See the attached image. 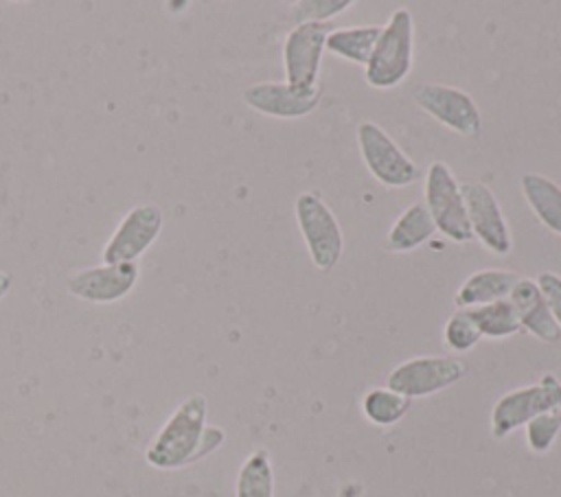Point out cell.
Returning <instances> with one entry per match:
<instances>
[{
  "label": "cell",
  "mask_w": 561,
  "mask_h": 497,
  "mask_svg": "<svg viewBox=\"0 0 561 497\" xmlns=\"http://www.w3.org/2000/svg\"><path fill=\"white\" fill-rule=\"evenodd\" d=\"M234 497H274V471L265 449L252 451L239 466Z\"/></svg>",
  "instance_id": "d6986e66"
},
{
  "label": "cell",
  "mask_w": 561,
  "mask_h": 497,
  "mask_svg": "<svg viewBox=\"0 0 561 497\" xmlns=\"http://www.w3.org/2000/svg\"><path fill=\"white\" fill-rule=\"evenodd\" d=\"M333 26L329 22H302L294 24L283 44V70L285 83L294 88L318 85L327 35Z\"/></svg>",
  "instance_id": "30bf717a"
},
{
  "label": "cell",
  "mask_w": 561,
  "mask_h": 497,
  "mask_svg": "<svg viewBox=\"0 0 561 497\" xmlns=\"http://www.w3.org/2000/svg\"><path fill=\"white\" fill-rule=\"evenodd\" d=\"M462 195L473 239L489 252L506 256L513 250V234L495 193L484 182H467L462 184Z\"/></svg>",
  "instance_id": "8fae6325"
},
{
  "label": "cell",
  "mask_w": 561,
  "mask_h": 497,
  "mask_svg": "<svg viewBox=\"0 0 561 497\" xmlns=\"http://www.w3.org/2000/svg\"><path fill=\"white\" fill-rule=\"evenodd\" d=\"M482 337H491V339H502V337H511L515 333L522 331L519 317L511 304V300H497L491 304H482V307H473L469 309Z\"/></svg>",
  "instance_id": "44dd1931"
},
{
  "label": "cell",
  "mask_w": 561,
  "mask_h": 497,
  "mask_svg": "<svg viewBox=\"0 0 561 497\" xmlns=\"http://www.w3.org/2000/svg\"><path fill=\"white\" fill-rule=\"evenodd\" d=\"M357 147L368 173L386 188H403L421 177L416 162L373 120L357 125Z\"/></svg>",
  "instance_id": "5b68a950"
},
{
  "label": "cell",
  "mask_w": 561,
  "mask_h": 497,
  "mask_svg": "<svg viewBox=\"0 0 561 497\" xmlns=\"http://www.w3.org/2000/svg\"><path fill=\"white\" fill-rule=\"evenodd\" d=\"M434 232H436V228H434V221H432L425 204L414 201L397 217V221L388 230L386 247L397 254L412 252V250L421 247L425 241H430L434 236Z\"/></svg>",
  "instance_id": "e0dca14e"
},
{
  "label": "cell",
  "mask_w": 561,
  "mask_h": 497,
  "mask_svg": "<svg viewBox=\"0 0 561 497\" xmlns=\"http://www.w3.org/2000/svg\"><path fill=\"white\" fill-rule=\"evenodd\" d=\"M414 103L458 136L476 138L482 131V116L469 92L447 83H419L412 90Z\"/></svg>",
  "instance_id": "9c48e42d"
},
{
  "label": "cell",
  "mask_w": 561,
  "mask_h": 497,
  "mask_svg": "<svg viewBox=\"0 0 561 497\" xmlns=\"http://www.w3.org/2000/svg\"><path fill=\"white\" fill-rule=\"evenodd\" d=\"M537 287L541 289L548 309L557 322V326L561 328V274L554 271H541L537 276Z\"/></svg>",
  "instance_id": "d4e9b609"
},
{
  "label": "cell",
  "mask_w": 561,
  "mask_h": 497,
  "mask_svg": "<svg viewBox=\"0 0 561 497\" xmlns=\"http://www.w3.org/2000/svg\"><path fill=\"white\" fill-rule=\"evenodd\" d=\"M467 370V363L454 355L412 357L388 372L386 388L408 398H423L458 383Z\"/></svg>",
  "instance_id": "52a82bcc"
},
{
  "label": "cell",
  "mask_w": 561,
  "mask_h": 497,
  "mask_svg": "<svg viewBox=\"0 0 561 497\" xmlns=\"http://www.w3.org/2000/svg\"><path fill=\"white\" fill-rule=\"evenodd\" d=\"M508 300H511L524 331H528L530 335H535L537 339H541L546 344L561 339V328L557 326V322L548 309V302H546L541 289L537 287V280L519 278L517 285L513 287Z\"/></svg>",
  "instance_id": "5bb4252c"
},
{
  "label": "cell",
  "mask_w": 561,
  "mask_h": 497,
  "mask_svg": "<svg viewBox=\"0 0 561 497\" xmlns=\"http://www.w3.org/2000/svg\"><path fill=\"white\" fill-rule=\"evenodd\" d=\"M414 66V20L405 7L390 13L381 26L377 44L368 63L364 66V79L370 88L390 90L408 79Z\"/></svg>",
  "instance_id": "7a4b0ae2"
},
{
  "label": "cell",
  "mask_w": 561,
  "mask_h": 497,
  "mask_svg": "<svg viewBox=\"0 0 561 497\" xmlns=\"http://www.w3.org/2000/svg\"><path fill=\"white\" fill-rule=\"evenodd\" d=\"M11 287H13V278H11V274H7V271H2V269H0V300L11 291Z\"/></svg>",
  "instance_id": "484cf974"
},
{
  "label": "cell",
  "mask_w": 561,
  "mask_h": 497,
  "mask_svg": "<svg viewBox=\"0 0 561 497\" xmlns=\"http://www.w3.org/2000/svg\"><path fill=\"white\" fill-rule=\"evenodd\" d=\"M381 26L377 24H362V26H333L327 35V50L335 57H342L351 63L366 66Z\"/></svg>",
  "instance_id": "ac0fdd59"
},
{
  "label": "cell",
  "mask_w": 561,
  "mask_h": 497,
  "mask_svg": "<svg viewBox=\"0 0 561 497\" xmlns=\"http://www.w3.org/2000/svg\"><path fill=\"white\" fill-rule=\"evenodd\" d=\"M526 427V442L533 453H546L561 431V407L535 416Z\"/></svg>",
  "instance_id": "603a6c76"
},
{
  "label": "cell",
  "mask_w": 561,
  "mask_h": 497,
  "mask_svg": "<svg viewBox=\"0 0 561 497\" xmlns=\"http://www.w3.org/2000/svg\"><path fill=\"white\" fill-rule=\"evenodd\" d=\"M410 401L412 398H408L390 388H373L362 398V412L373 425L390 427L408 414Z\"/></svg>",
  "instance_id": "ffe728a7"
},
{
  "label": "cell",
  "mask_w": 561,
  "mask_h": 497,
  "mask_svg": "<svg viewBox=\"0 0 561 497\" xmlns=\"http://www.w3.org/2000/svg\"><path fill=\"white\" fill-rule=\"evenodd\" d=\"M353 0H298L291 7V20L302 22H329L331 18L344 13Z\"/></svg>",
  "instance_id": "cb8c5ba5"
},
{
  "label": "cell",
  "mask_w": 561,
  "mask_h": 497,
  "mask_svg": "<svg viewBox=\"0 0 561 497\" xmlns=\"http://www.w3.org/2000/svg\"><path fill=\"white\" fill-rule=\"evenodd\" d=\"M164 226V215L160 206L153 201L136 204L129 208L110 239L101 250V258L105 265L116 263H136L160 236Z\"/></svg>",
  "instance_id": "ba28073f"
},
{
  "label": "cell",
  "mask_w": 561,
  "mask_h": 497,
  "mask_svg": "<svg viewBox=\"0 0 561 497\" xmlns=\"http://www.w3.org/2000/svg\"><path fill=\"white\" fill-rule=\"evenodd\" d=\"M243 103L272 118H302L311 114L322 99L320 83L313 88H294L285 81L252 83L241 92Z\"/></svg>",
  "instance_id": "4fadbf2b"
},
{
  "label": "cell",
  "mask_w": 561,
  "mask_h": 497,
  "mask_svg": "<svg viewBox=\"0 0 561 497\" xmlns=\"http://www.w3.org/2000/svg\"><path fill=\"white\" fill-rule=\"evenodd\" d=\"M423 197V204L434 221L436 232H440L445 239L454 243H467L473 239L462 184L456 180V175L445 162L434 160L427 166Z\"/></svg>",
  "instance_id": "277c9868"
},
{
  "label": "cell",
  "mask_w": 561,
  "mask_h": 497,
  "mask_svg": "<svg viewBox=\"0 0 561 497\" xmlns=\"http://www.w3.org/2000/svg\"><path fill=\"white\" fill-rule=\"evenodd\" d=\"M140 278L138 263H116V265H94L75 271L66 280L70 296L90 304H112L131 293Z\"/></svg>",
  "instance_id": "7c38bea8"
},
{
  "label": "cell",
  "mask_w": 561,
  "mask_h": 497,
  "mask_svg": "<svg viewBox=\"0 0 561 497\" xmlns=\"http://www.w3.org/2000/svg\"><path fill=\"white\" fill-rule=\"evenodd\" d=\"M294 212L313 267L322 274L333 271L344 254V232L335 212L313 190L296 197Z\"/></svg>",
  "instance_id": "3957f363"
},
{
  "label": "cell",
  "mask_w": 561,
  "mask_h": 497,
  "mask_svg": "<svg viewBox=\"0 0 561 497\" xmlns=\"http://www.w3.org/2000/svg\"><path fill=\"white\" fill-rule=\"evenodd\" d=\"M519 186L539 223L561 236V186L541 173H524Z\"/></svg>",
  "instance_id": "2e32d148"
},
{
  "label": "cell",
  "mask_w": 561,
  "mask_h": 497,
  "mask_svg": "<svg viewBox=\"0 0 561 497\" xmlns=\"http://www.w3.org/2000/svg\"><path fill=\"white\" fill-rule=\"evenodd\" d=\"M561 407V381L546 372L537 383L517 388L500 396L491 409V434L495 440L506 438L517 427H524L535 416Z\"/></svg>",
  "instance_id": "8992f818"
},
{
  "label": "cell",
  "mask_w": 561,
  "mask_h": 497,
  "mask_svg": "<svg viewBox=\"0 0 561 497\" xmlns=\"http://www.w3.org/2000/svg\"><path fill=\"white\" fill-rule=\"evenodd\" d=\"M522 276L511 269H478L469 274L454 293V304L458 309H473L506 300Z\"/></svg>",
  "instance_id": "9a60e30c"
},
{
  "label": "cell",
  "mask_w": 561,
  "mask_h": 497,
  "mask_svg": "<svg viewBox=\"0 0 561 497\" xmlns=\"http://www.w3.org/2000/svg\"><path fill=\"white\" fill-rule=\"evenodd\" d=\"M480 339H482V333L469 309H456L447 317L443 328V342L449 350L469 352Z\"/></svg>",
  "instance_id": "7402d4cb"
},
{
  "label": "cell",
  "mask_w": 561,
  "mask_h": 497,
  "mask_svg": "<svg viewBox=\"0 0 561 497\" xmlns=\"http://www.w3.org/2000/svg\"><path fill=\"white\" fill-rule=\"evenodd\" d=\"M208 401L204 394L186 396L164 420L145 449L149 466L160 471L182 469L204 458L202 440L206 431Z\"/></svg>",
  "instance_id": "6da1fadb"
}]
</instances>
